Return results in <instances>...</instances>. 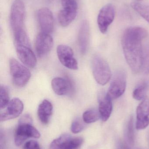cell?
I'll return each mask as SVG.
<instances>
[{"instance_id":"6da1fadb","label":"cell","mask_w":149,"mask_h":149,"mask_svg":"<svg viewBox=\"0 0 149 149\" xmlns=\"http://www.w3.org/2000/svg\"><path fill=\"white\" fill-rule=\"evenodd\" d=\"M148 37V31L140 27L127 28L122 36V45L124 56L134 74L142 71L144 43Z\"/></svg>"},{"instance_id":"7a4b0ae2","label":"cell","mask_w":149,"mask_h":149,"mask_svg":"<svg viewBox=\"0 0 149 149\" xmlns=\"http://www.w3.org/2000/svg\"><path fill=\"white\" fill-rule=\"evenodd\" d=\"M92 70L94 79L100 85H106L112 77L109 65L104 58L99 55H95L93 58Z\"/></svg>"},{"instance_id":"3957f363","label":"cell","mask_w":149,"mask_h":149,"mask_svg":"<svg viewBox=\"0 0 149 149\" xmlns=\"http://www.w3.org/2000/svg\"><path fill=\"white\" fill-rule=\"evenodd\" d=\"M10 71L14 84L22 87L27 84L31 77V72L28 68L15 58L10 61Z\"/></svg>"},{"instance_id":"277c9868","label":"cell","mask_w":149,"mask_h":149,"mask_svg":"<svg viewBox=\"0 0 149 149\" xmlns=\"http://www.w3.org/2000/svg\"><path fill=\"white\" fill-rule=\"evenodd\" d=\"M25 9L24 3L21 0H15L11 7L10 22L13 32L24 29Z\"/></svg>"},{"instance_id":"5b68a950","label":"cell","mask_w":149,"mask_h":149,"mask_svg":"<svg viewBox=\"0 0 149 149\" xmlns=\"http://www.w3.org/2000/svg\"><path fill=\"white\" fill-rule=\"evenodd\" d=\"M127 76L125 71L119 70L115 73L108 91V95L112 100L123 95L127 87Z\"/></svg>"},{"instance_id":"8992f818","label":"cell","mask_w":149,"mask_h":149,"mask_svg":"<svg viewBox=\"0 0 149 149\" xmlns=\"http://www.w3.org/2000/svg\"><path fill=\"white\" fill-rule=\"evenodd\" d=\"M40 136L38 130L31 123H19L15 132V144L17 146H20L29 138L37 139Z\"/></svg>"},{"instance_id":"52a82bcc","label":"cell","mask_w":149,"mask_h":149,"mask_svg":"<svg viewBox=\"0 0 149 149\" xmlns=\"http://www.w3.org/2000/svg\"><path fill=\"white\" fill-rule=\"evenodd\" d=\"M83 142L81 137H73L68 134H64L51 143L50 149H78Z\"/></svg>"},{"instance_id":"ba28073f","label":"cell","mask_w":149,"mask_h":149,"mask_svg":"<svg viewBox=\"0 0 149 149\" xmlns=\"http://www.w3.org/2000/svg\"><path fill=\"white\" fill-rule=\"evenodd\" d=\"M115 9L113 4L108 3L102 7L98 15L97 22L99 29L101 33L105 34L108 27L113 23L115 17Z\"/></svg>"},{"instance_id":"9c48e42d","label":"cell","mask_w":149,"mask_h":149,"mask_svg":"<svg viewBox=\"0 0 149 149\" xmlns=\"http://www.w3.org/2000/svg\"><path fill=\"white\" fill-rule=\"evenodd\" d=\"M57 51L59 59L64 66L70 70H78V62L73 56V51L71 47L61 45L57 46Z\"/></svg>"},{"instance_id":"30bf717a","label":"cell","mask_w":149,"mask_h":149,"mask_svg":"<svg viewBox=\"0 0 149 149\" xmlns=\"http://www.w3.org/2000/svg\"><path fill=\"white\" fill-rule=\"evenodd\" d=\"M23 109V103L20 99L17 98L12 99L10 101L7 107L1 110V121H5L17 118L22 113Z\"/></svg>"},{"instance_id":"8fae6325","label":"cell","mask_w":149,"mask_h":149,"mask_svg":"<svg viewBox=\"0 0 149 149\" xmlns=\"http://www.w3.org/2000/svg\"><path fill=\"white\" fill-rule=\"evenodd\" d=\"M149 125V98L146 96L136 109V128L138 130H144Z\"/></svg>"},{"instance_id":"7c38bea8","label":"cell","mask_w":149,"mask_h":149,"mask_svg":"<svg viewBox=\"0 0 149 149\" xmlns=\"http://www.w3.org/2000/svg\"><path fill=\"white\" fill-rule=\"evenodd\" d=\"M53 44V39L50 34L43 32L39 33L35 42V49L38 56L43 57L48 54Z\"/></svg>"},{"instance_id":"4fadbf2b","label":"cell","mask_w":149,"mask_h":149,"mask_svg":"<svg viewBox=\"0 0 149 149\" xmlns=\"http://www.w3.org/2000/svg\"><path fill=\"white\" fill-rule=\"evenodd\" d=\"M37 17L42 32L51 33L54 29V21L51 11L47 8H43L38 11Z\"/></svg>"},{"instance_id":"5bb4252c","label":"cell","mask_w":149,"mask_h":149,"mask_svg":"<svg viewBox=\"0 0 149 149\" xmlns=\"http://www.w3.org/2000/svg\"><path fill=\"white\" fill-rule=\"evenodd\" d=\"M17 54L21 62L27 67L34 68L37 63V59L30 47L21 45H15Z\"/></svg>"},{"instance_id":"9a60e30c","label":"cell","mask_w":149,"mask_h":149,"mask_svg":"<svg viewBox=\"0 0 149 149\" xmlns=\"http://www.w3.org/2000/svg\"><path fill=\"white\" fill-rule=\"evenodd\" d=\"M99 112L102 121H107L113 111L112 100L107 93H102L99 99Z\"/></svg>"},{"instance_id":"2e32d148","label":"cell","mask_w":149,"mask_h":149,"mask_svg":"<svg viewBox=\"0 0 149 149\" xmlns=\"http://www.w3.org/2000/svg\"><path fill=\"white\" fill-rule=\"evenodd\" d=\"M78 39L81 53L85 54L88 49L90 41V26L87 20H84L80 24Z\"/></svg>"},{"instance_id":"e0dca14e","label":"cell","mask_w":149,"mask_h":149,"mask_svg":"<svg viewBox=\"0 0 149 149\" xmlns=\"http://www.w3.org/2000/svg\"><path fill=\"white\" fill-rule=\"evenodd\" d=\"M52 88L56 94L63 95L70 93L73 89L71 82L69 80L56 77L52 81Z\"/></svg>"},{"instance_id":"ac0fdd59","label":"cell","mask_w":149,"mask_h":149,"mask_svg":"<svg viewBox=\"0 0 149 149\" xmlns=\"http://www.w3.org/2000/svg\"><path fill=\"white\" fill-rule=\"evenodd\" d=\"M52 104L49 101L45 100L40 103L38 109V116L42 123L47 124L52 114Z\"/></svg>"},{"instance_id":"d6986e66","label":"cell","mask_w":149,"mask_h":149,"mask_svg":"<svg viewBox=\"0 0 149 149\" xmlns=\"http://www.w3.org/2000/svg\"><path fill=\"white\" fill-rule=\"evenodd\" d=\"M77 12L66 11L62 9L58 14V20L62 27H66L76 18Z\"/></svg>"},{"instance_id":"ffe728a7","label":"cell","mask_w":149,"mask_h":149,"mask_svg":"<svg viewBox=\"0 0 149 149\" xmlns=\"http://www.w3.org/2000/svg\"><path fill=\"white\" fill-rule=\"evenodd\" d=\"M149 82L144 80L141 82L135 88L133 93V98L137 100H143L146 97V94L148 90Z\"/></svg>"},{"instance_id":"44dd1931","label":"cell","mask_w":149,"mask_h":149,"mask_svg":"<svg viewBox=\"0 0 149 149\" xmlns=\"http://www.w3.org/2000/svg\"><path fill=\"white\" fill-rule=\"evenodd\" d=\"M131 5L136 11L149 23V3L134 2Z\"/></svg>"},{"instance_id":"7402d4cb","label":"cell","mask_w":149,"mask_h":149,"mask_svg":"<svg viewBox=\"0 0 149 149\" xmlns=\"http://www.w3.org/2000/svg\"><path fill=\"white\" fill-rule=\"evenodd\" d=\"M83 121L87 124L93 123L100 118L99 111L95 109H90L84 112L83 114Z\"/></svg>"},{"instance_id":"603a6c76","label":"cell","mask_w":149,"mask_h":149,"mask_svg":"<svg viewBox=\"0 0 149 149\" xmlns=\"http://www.w3.org/2000/svg\"><path fill=\"white\" fill-rule=\"evenodd\" d=\"M145 74H149V39L147 38L144 45L142 71Z\"/></svg>"},{"instance_id":"cb8c5ba5","label":"cell","mask_w":149,"mask_h":149,"mask_svg":"<svg viewBox=\"0 0 149 149\" xmlns=\"http://www.w3.org/2000/svg\"><path fill=\"white\" fill-rule=\"evenodd\" d=\"M15 45H21L30 47L29 39L24 29L14 33Z\"/></svg>"},{"instance_id":"d4e9b609","label":"cell","mask_w":149,"mask_h":149,"mask_svg":"<svg viewBox=\"0 0 149 149\" xmlns=\"http://www.w3.org/2000/svg\"><path fill=\"white\" fill-rule=\"evenodd\" d=\"M9 95L8 88L4 86H1L0 89V107L1 110L4 109L9 102Z\"/></svg>"},{"instance_id":"484cf974","label":"cell","mask_w":149,"mask_h":149,"mask_svg":"<svg viewBox=\"0 0 149 149\" xmlns=\"http://www.w3.org/2000/svg\"><path fill=\"white\" fill-rule=\"evenodd\" d=\"M127 137L129 143L133 145L134 143V118L130 117L127 126Z\"/></svg>"},{"instance_id":"4316f807","label":"cell","mask_w":149,"mask_h":149,"mask_svg":"<svg viewBox=\"0 0 149 149\" xmlns=\"http://www.w3.org/2000/svg\"><path fill=\"white\" fill-rule=\"evenodd\" d=\"M61 3L63 7L62 9L74 12L78 11V3L76 0H61Z\"/></svg>"},{"instance_id":"83f0119b","label":"cell","mask_w":149,"mask_h":149,"mask_svg":"<svg viewBox=\"0 0 149 149\" xmlns=\"http://www.w3.org/2000/svg\"><path fill=\"white\" fill-rule=\"evenodd\" d=\"M85 125L81 120L77 118L72 122L71 126V131L74 134L80 133L84 130Z\"/></svg>"},{"instance_id":"f1b7e54d","label":"cell","mask_w":149,"mask_h":149,"mask_svg":"<svg viewBox=\"0 0 149 149\" xmlns=\"http://www.w3.org/2000/svg\"><path fill=\"white\" fill-rule=\"evenodd\" d=\"M24 149H41L39 143L36 141L30 140L24 145Z\"/></svg>"},{"instance_id":"f546056e","label":"cell","mask_w":149,"mask_h":149,"mask_svg":"<svg viewBox=\"0 0 149 149\" xmlns=\"http://www.w3.org/2000/svg\"><path fill=\"white\" fill-rule=\"evenodd\" d=\"M119 149H130L126 144L122 143L119 145Z\"/></svg>"},{"instance_id":"4dcf8cb0","label":"cell","mask_w":149,"mask_h":149,"mask_svg":"<svg viewBox=\"0 0 149 149\" xmlns=\"http://www.w3.org/2000/svg\"><path fill=\"white\" fill-rule=\"evenodd\" d=\"M136 1H142V0H136Z\"/></svg>"}]
</instances>
